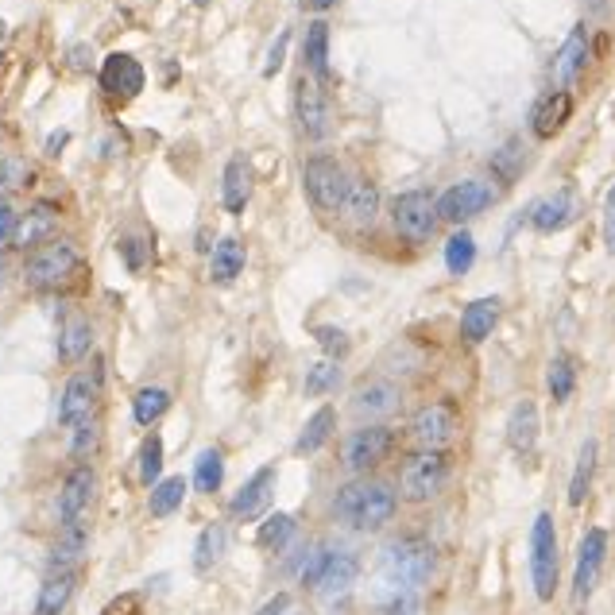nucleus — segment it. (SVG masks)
<instances>
[{
  "mask_svg": "<svg viewBox=\"0 0 615 615\" xmlns=\"http://www.w3.org/2000/svg\"><path fill=\"white\" fill-rule=\"evenodd\" d=\"M538 430H542V422H538V407H534L530 399L515 403L511 418H507V441H511V449L523 453V457H530V453L538 449Z\"/></svg>",
  "mask_w": 615,
  "mask_h": 615,
  "instance_id": "28",
  "label": "nucleus"
},
{
  "mask_svg": "<svg viewBox=\"0 0 615 615\" xmlns=\"http://www.w3.org/2000/svg\"><path fill=\"white\" fill-rule=\"evenodd\" d=\"M496 205V190L480 178H461L449 190L438 194V221L441 225H465L472 217H480L484 209Z\"/></svg>",
  "mask_w": 615,
  "mask_h": 615,
  "instance_id": "8",
  "label": "nucleus"
},
{
  "mask_svg": "<svg viewBox=\"0 0 615 615\" xmlns=\"http://www.w3.org/2000/svg\"><path fill=\"white\" fill-rule=\"evenodd\" d=\"M163 457H167V449H163V438L159 434H147L140 441V449H136V476H140V484H159L163 480Z\"/></svg>",
  "mask_w": 615,
  "mask_h": 615,
  "instance_id": "40",
  "label": "nucleus"
},
{
  "mask_svg": "<svg viewBox=\"0 0 615 615\" xmlns=\"http://www.w3.org/2000/svg\"><path fill=\"white\" fill-rule=\"evenodd\" d=\"M333 387H341V364L325 356L306 372V395H329Z\"/></svg>",
  "mask_w": 615,
  "mask_h": 615,
  "instance_id": "43",
  "label": "nucleus"
},
{
  "mask_svg": "<svg viewBox=\"0 0 615 615\" xmlns=\"http://www.w3.org/2000/svg\"><path fill=\"white\" fill-rule=\"evenodd\" d=\"M302 55H306V70H310V78L325 82V78H329V24H325L322 16L306 28Z\"/></svg>",
  "mask_w": 615,
  "mask_h": 615,
  "instance_id": "34",
  "label": "nucleus"
},
{
  "mask_svg": "<svg viewBox=\"0 0 615 615\" xmlns=\"http://www.w3.org/2000/svg\"><path fill=\"white\" fill-rule=\"evenodd\" d=\"M333 430H337V410L318 407L310 418H306L302 434H298V441H294V453H298V457H314L318 449H325V441L333 438Z\"/></svg>",
  "mask_w": 615,
  "mask_h": 615,
  "instance_id": "31",
  "label": "nucleus"
},
{
  "mask_svg": "<svg viewBox=\"0 0 615 615\" xmlns=\"http://www.w3.org/2000/svg\"><path fill=\"white\" fill-rule=\"evenodd\" d=\"M28 178L31 175L24 159H0V190H20Z\"/></svg>",
  "mask_w": 615,
  "mask_h": 615,
  "instance_id": "48",
  "label": "nucleus"
},
{
  "mask_svg": "<svg viewBox=\"0 0 615 615\" xmlns=\"http://www.w3.org/2000/svg\"><path fill=\"white\" fill-rule=\"evenodd\" d=\"M449 472H453L449 453H441V449H414L403 461V469H399V496L410 499V503H430L434 496L445 492Z\"/></svg>",
  "mask_w": 615,
  "mask_h": 615,
  "instance_id": "4",
  "label": "nucleus"
},
{
  "mask_svg": "<svg viewBox=\"0 0 615 615\" xmlns=\"http://www.w3.org/2000/svg\"><path fill=\"white\" fill-rule=\"evenodd\" d=\"M205 4H209V0H194V8H205Z\"/></svg>",
  "mask_w": 615,
  "mask_h": 615,
  "instance_id": "57",
  "label": "nucleus"
},
{
  "mask_svg": "<svg viewBox=\"0 0 615 615\" xmlns=\"http://www.w3.org/2000/svg\"><path fill=\"white\" fill-rule=\"evenodd\" d=\"M472 264H476V240H472V233H465V229H457V233L445 240V267H449V275H469Z\"/></svg>",
  "mask_w": 615,
  "mask_h": 615,
  "instance_id": "41",
  "label": "nucleus"
},
{
  "mask_svg": "<svg viewBox=\"0 0 615 615\" xmlns=\"http://www.w3.org/2000/svg\"><path fill=\"white\" fill-rule=\"evenodd\" d=\"M333 4H337V0H302V8H306V12H329Z\"/></svg>",
  "mask_w": 615,
  "mask_h": 615,
  "instance_id": "55",
  "label": "nucleus"
},
{
  "mask_svg": "<svg viewBox=\"0 0 615 615\" xmlns=\"http://www.w3.org/2000/svg\"><path fill=\"white\" fill-rule=\"evenodd\" d=\"M341 213H345V221H349L352 229H368L376 221V213H380V190H376V182L372 178H352Z\"/></svg>",
  "mask_w": 615,
  "mask_h": 615,
  "instance_id": "24",
  "label": "nucleus"
},
{
  "mask_svg": "<svg viewBox=\"0 0 615 615\" xmlns=\"http://www.w3.org/2000/svg\"><path fill=\"white\" fill-rule=\"evenodd\" d=\"M434 550L422 538H395L380 550V588L391 596H414L434 577Z\"/></svg>",
  "mask_w": 615,
  "mask_h": 615,
  "instance_id": "2",
  "label": "nucleus"
},
{
  "mask_svg": "<svg viewBox=\"0 0 615 615\" xmlns=\"http://www.w3.org/2000/svg\"><path fill=\"white\" fill-rule=\"evenodd\" d=\"M89 352H93V325L86 314H70L59 329V360L70 368V364H82Z\"/></svg>",
  "mask_w": 615,
  "mask_h": 615,
  "instance_id": "27",
  "label": "nucleus"
},
{
  "mask_svg": "<svg viewBox=\"0 0 615 615\" xmlns=\"http://www.w3.org/2000/svg\"><path fill=\"white\" fill-rule=\"evenodd\" d=\"M546 387H550V395H554V403H565L573 391H577V364H573V356H554L550 360V368H546Z\"/></svg>",
  "mask_w": 615,
  "mask_h": 615,
  "instance_id": "42",
  "label": "nucleus"
},
{
  "mask_svg": "<svg viewBox=\"0 0 615 615\" xmlns=\"http://www.w3.org/2000/svg\"><path fill=\"white\" fill-rule=\"evenodd\" d=\"M360 577V561L356 554H345V550H329V546H318L310 550V561L302 569V585L310 592H318L322 600H337L345 596Z\"/></svg>",
  "mask_w": 615,
  "mask_h": 615,
  "instance_id": "5",
  "label": "nucleus"
},
{
  "mask_svg": "<svg viewBox=\"0 0 615 615\" xmlns=\"http://www.w3.org/2000/svg\"><path fill=\"white\" fill-rule=\"evenodd\" d=\"M82 267V252L74 240H47L31 248L24 260V279L31 291H59L70 283V275Z\"/></svg>",
  "mask_w": 615,
  "mask_h": 615,
  "instance_id": "3",
  "label": "nucleus"
},
{
  "mask_svg": "<svg viewBox=\"0 0 615 615\" xmlns=\"http://www.w3.org/2000/svg\"><path fill=\"white\" fill-rule=\"evenodd\" d=\"M573 113H577V101H573L569 89L542 93L527 113V124H530V132H534V140H554V136H561L565 124L573 120Z\"/></svg>",
  "mask_w": 615,
  "mask_h": 615,
  "instance_id": "16",
  "label": "nucleus"
},
{
  "mask_svg": "<svg viewBox=\"0 0 615 615\" xmlns=\"http://www.w3.org/2000/svg\"><path fill=\"white\" fill-rule=\"evenodd\" d=\"M527 221L534 233H557L573 221V190H554L542 202H534L527 209Z\"/></svg>",
  "mask_w": 615,
  "mask_h": 615,
  "instance_id": "23",
  "label": "nucleus"
},
{
  "mask_svg": "<svg viewBox=\"0 0 615 615\" xmlns=\"http://www.w3.org/2000/svg\"><path fill=\"white\" fill-rule=\"evenodd\" d=\"M294 534H298V519L275 511V515H267L264 523L256 527V546L267 550V554H283V550L294 546Z\"/></svg>",
  "mask_w": 615,
  "mask_h": 615,
  "instance_id": "32",
  "label": "nucleus"
},
{
  "mask_svg": "<svg viewBox=\"0 0 615 615\" xmlns=\"http://www.w3.org/2000/svg\"><path fill=\"white\" fill-rule=\"evenodd\" d=\"M221 484H225V453L221 449H202L194 457V488L202 496H213V492H221Z\"/></svg>",
  "mask_w": 615,
  "mask_h": 615,
  "instance_id": "39",
  "label": "nucleus"
},
{
  "mask_svg": "<svg viewBox=\"0 0 615 615\" xmlns=\"http://www.w3.org/2000/svg\"><path fill=\"white\" fill-rule=\"evenodd\" d=\"M248 202H252V167H248V155H233L221 175V205L229 213H244Z\"/></svg>",
  "mask_w": 615,
  "mask_h": 615,
  "instance_id": "25",
  "label": "nucleus"
},
{
  "mask_svg": "<svg viewBox=\"0 0 615 615\" xmlns=\"http://www.w3.org/2000/svg\"><path fill=\"white\" fill-rule=\"evenodd\" d=\"M120 260H124V267L132 271V275H140L147 267V244L140 233H128L120 236Z\"/></svg>",
  "mask_w": 615,
  "mask_h": 615,
  "instance_id": "46",
  "label": "nucleus"
},
{
  "mask_svg": "<svg viewBox=\"0 0 615 615\" xmlns=\"http://www.w3.org/2000/svg\"><path fill=\"white\" fill-rule=\"evenodd\" d=\"M349 171L341 167V159L333 155H310L306 167H302V186H306V198L318 213H341L345 194H349Z\"/></svg>",
  "mask_w": 615,
  "mask_h": 615,
  "instance_id": "7",
  "label": "nucleus"
},
{
  "mask_svg": "<svg viewBox=\"0 0 615 615\" xmlns=\"http://www.w3.org/2000/svg\"><path fill=\"white\" fill-rule=\"evenodd\" d=\"M225 550H229V530L221 527V523H209V527H202V534H198L190 561H194L198 573H209V569L225 557Z\"/></svg>",
  "mask_w": 615,
  "mask_h": 615,
  "instance_id": "35",
  "label": "nucleus"
},
{
  "mask_svg": "<svg viewBox=\"0 0 615 615\" xmlns=\"http://www.w3.org/2000/svg\"><path fill=\"white\" fill-rule=\"evenodd\" d=\"M16 225H20V217H16L12 202H0V244H8V236L16 233Z\"/></svg>",
  "mask_w": 615,
  "mask_h": 615,
  "instance_id": "51",
  "label": "nucleus"
},
{
  "mask_svg": "<svg viewBox=\"0 0 615 615\" xmlns=\"http://www.w3.org/2000/svg\"><path fill=\"white\" fill-rule=\"evenodd\" d=\"M604 561H608V530L592 527L577 546V573H573V608H585L588 596L600 585V573H604Z\"/></svg>",
  "mask_w": 615,
  "mask_h": 615,
  "instance_id": "13",
  "label": "nucleus"
},
{
  "mask_svg": "<svg viewBox=\"0 0 615 615\" xmlns=\"http://www.w3.org/2000/svg\"><path fill=\"white\" fill-rule=\"evenodd\" d=\"M399 407H403V391H399V383L391 380H368L364 387H356L349 399L352 414L372 422V426L391 418V414H399Z\"/></svg>",
  "mask_w": 615,
  "mask_h": 615,
  "instance_id": "18",
  "label": "nucleus"
},
{
  "mask_svg": "<svg viewBox=\"0 0 615 615\" xmlns=\"http://www.w3.org/2000/svg\"><path fill=\"white\" fill-rule=\"evenodd\" d=\"M167 410H171V387H163V383H147L132 395V422L140 430H151L155 422H163Z\"/></svg>",
  "mask_w": 615,
  "mask_h": 615,
  "instance_id": "30",
  "label": "nucleus"
},
{
  "mask_svg": "<svg viewBox=\"0 0 615 615\" xmlns=\"http://www.w3.org/2000/svg\"><path fill=\"white\" fill-rule=\"evenodd\" d=\"M499 314H503V302H499L496 294L469 302L465 314H461V341H465V345H484V341L496 333Z\"/></svg>",
  "mask_w": 615,
  "mask_h": 615,
  "instance_id": "21",
  "label": "nucleus"
},
{
  "mask_svg": "<svg viewBox=\"0 0 615 615\" xmlns=\"http://www.w3.org/2000/svg\"><path fill=\"white\" fill-rule=\"evenodd\" d=\"M97 82H101V93L113 101V105H128L132 97L144 93V66L132 59V55H109L97 70Z\"/></svg>",
  "mask_w": 615,
  "mask_h": 615,
  "instance_id": "14",
  "label": "nucleus"
},
{
  "mask_svg": "<svg viewBox=\"0 0 615 615\" xmlns=\"http://www.w3.org/2000/svg\"><path fill=\"white\" fill-rule=\"evenodd\" d=\"M488 171H492V178H496L499 186H515L519 175L527 171V147H523V140L511 136V140L488 159Z\"/></svg>",
  "mask_w": 615,
  "mask_h": 615,
  "instance_id": "33",
  "label": "nucleus"
},
{
  "mask_svg": "<svg viewBox=\"0 0 615 615\" xmlns=\"http://www.w3.org/2000/svg\"><path fill=\"white\" fill-rule=\"evenodd\" d=\"M588 12H608V0H585Z\"/></svg>",
  "mask_w": 615,
  "mask_h": 615,
  "instance_id": "56",
  "label": "nucleus"
},
{
  "mask_svg": "<svg viewBox=\"0 0 615 615\" xmlns=\"http://www.w3.org/2000/svg\"><path fill=\"white\" fill-rule=\"evenodd\" d=\"M66 140H70V132H66V128H55V136H51V144H47V151H51V155H59Z\"/></svg>",
  "mask_w": 615,
  "mask_h": 615,
  "instance_id": "54",
  "label": "nucleus"
},
{
  "mask_svg": "<svg viewBox=\"0 0 615 615\" xmlns=\"http://www.w3.org/2000/svg\"><path fill=\"white\" fill-rule=\"evenodd\" d=\"M287 51H291V28H283L275 35V43H271V51H267V62H264V78H275L279 70H283V59H287Z\"/></svg>",
  "mask_w": 615,
  "mask_h": 615,
  "instance_id": "47",
  "label": "nucleus"
},
{
  "mask_svg": "<svg viewBox=\"0 0 615 615\" xmlns=\"http://www.w3.org/2000/svg\"><path fill=\"white\" fill-rule=\"evenodd\" d=\"M294 120L302 128L306 140H325L333 128V113H329V93L322 89L318 78L302 74L294 82Z\"/></svg>",
  "mask_w": 615,
  "mask_h": 615,
  "instance_id": "11",
  "label": "nucleus"
},
{
  "mask_svg": "<svg viewBox=\"0 0 615 615\" xmlns=\"http://www.w3.org/2000/svg\"><path fill=\"white\" fill-rule=\"evenodd\" d=\"M314 341L322 345V352L329 360H345L352 349L349 333L345 329H337V325H314Z\"/></svg>",
  "mask_w": 615,
  "mask_h": 615,
  "instance_id": "45",
  "label": "nucleus"
},
{
  "mask_svg": "<svg viewBox=\"0 0 615 615\" xmlns=\"http://www.w3.org/2000/svg\"><path fill=\"white\" fill-rule=\"evenodd\" d=\"M248 264V248H244V240H236V236H221L217 244H213V252H209V279H213V287H229L240 279V271Z\"/></svg>",
  "mask_w": 615,
  "mask_h": 615,
  "instance_id": "22",
  "label": "nucleus"
},
{
  "mask_svg": "<svg viewBox=\"0 0 615 615\" xmlns=\"http://www.w3.org/2000/svg\"><path fill=\"white\" fill-rule=\"evenodd\" d=\"M399 496L387 480H349L333 496V519L356 534H376L395 519Z\"/></svg>",
  "mask_w": 615,
  "mask_h": 615,
  "instance_id": "1",
  "label": "nucleus"
},
{
  "mask_svg": "<svg viewBox=\"0 0 615 615\" xmlns=\"http://www.w3.org/2000/svg\"><path fill=\"white\" fill-rule=\"evenodd\" d=\"M140 592H120L109 600V608H101V615H140Z\"/></svg>",
  "mask_w": 615,
  "mask_h": 615,
  "instance_id": "49",
  "label": "nucleus"
},
{
  "mask_svg": "<svg viewBox=\"0 0 615 615\" xmlns=\"http://www.w3.org/2000/svg\"><path fill=\"white\" fill-rule=\"evenodd\" d=\"M391 449H395L391 426H383V422H376V426H356L349 438L341 441V465L349 472H372Z\"/></svg>",
  "mask_w": 615,
  "mask_h": 615,
  "instance_id": "10",
  "label": "nucleus"
},
{
  "mask_svg": "<svg viewBox=\"0 0 615 615\" xmlns=\"http://www.w3.org/2000/svg\"><path fill=\"white\" fill-rule=\"evenodd\" d=\"M407 434L414 441V449H445L457 438V410L449 403H430L410 418Z\"/></svg>",
  "mask_w": 615,
  "mask_h": 615,
  "instance_id": "15",
  "label": "nucleus"
},
{
  "mask_svg": "<svg viewBox=\"0 0 615 615\" xmlns=\"http://www.w3.org/2000/svg\"><path fill=\"white\" fill-rule=\"evenodd\" d=\"M287 608H291V596H287V592H279V596H271V600H267L256 615H287Z\"/></svg>",
  "mask_w": 615,
  "mask_h": 615,
  "instance_id": "53",
  "label": "nucleus"
},
{
  "mask_svg": "<svg viewBox=\"0 0 615 615\" xmlns=\"http://www.w3.org/2000/svg\"><path fill=\"white\" fill-rule=\"evenodd\" d=\"M93 484H97V472H93V465H89V461H78L74 469L62 476L59 499H55V515H59L62 527H70V523H82L89 499H93Z\"/></svg>",
  "mask_w": 615,
  "mask_h": 615,
  "instance_id": "17",
  "label": "nucleus"
},
{
  "mask_svg": "<svg viewBox=\"0 0 615 615\" xmlns=\"http://www.w3.org/2000/svg\"><path fill=\"white\" fill-rule=\"evenodd\" d=\"M182 503H186V480L182 476H163L159 484H151L147 515L151 519H167V515H175Z\"/></svg>",
  "mask_w": 615,
  "mask_h": 615,
  "instance_id": "36",
  "label": "nucleus"
},
{
  "mask_svg": "<svg viewBox=\"0 0 615 615\" xmlns=\"http://www.w3.org/2000/svg\"><path fill=\"white\" fill-rule=\"evenodd\" d=\"M55 225H59V217H55V209L51 205H39V209H31L28 217L16 225V244L20 248H35V244H47V236L55 233Z\"/></svg>",
  "mask_w": 615,
  "mask_h": 615,
  "instance_id": "38",
  "label": "nucleus"
},
{
  "mask_svg": "<svg viewBox=\"0 0 615 615\" xmlns=\"http://www.w3.org/2000/svg\"><path fill=\"white\" fill-rule=\"evenodd\" d=\"M86 546H89V530L82 523L62 527V534L55 538V546H51V554H47V569H82Z\"/></svg>",
  "mask_w": 615,
  "mask_h": 615,
  "instance_id": "29",
  "label": "nucleus"
},
{
  "mask_svg": "<svg viewBox=\"0 0 615 615\" xmlns=\"http://www.w3.org/2000/svg\"><path fill=\"white\" fill-rule=\"evenodd\" d=\"M271 496H275V469L264 465L260 472H252L244 480V488L229 499V515H233L236 523H252L256 515H264L267 507H271Z\"/></svg>",
  "mask_w": 615,
  "mask_h": 615,
  "instance_id": "19",
  "label": "nucleus"
},
{
  "mask_svg": "<svg viewBox=\"0 0 615 615\" xmlns=\"http://www.w3.org/2000/svg\"><path fill=\"white\" fill-rule=\"evenodd\" d=\"M604 248H608V256H615V186L604 198Z\"/></svg>",
  "mask_w": 615,
  "mask_h": 615,
  "instance_id": "50",
  "label": "nucleus"
},
{
  "mask_svg": "<svg viewBox=\"0 0 615 615\" xmlns=\"http://www.w3.org/2000/svg\"><path fill=\"white\" fill-rule=\"evenodd\" d=\"M596 453H600V445L596 438H588L581 445V453H577V465H573V480H569V503L573 507H581L592 492V480H596Z\"/></svg>",
  "mask_w": 615,
  "mask_h": 615,
  "instance_id": "37",
  "label": "nucleus"
},
{
  "mask_svg": "<svg viewBox=\"0 0 615 615\" xmlns=\"http://www.w3.org/2000/svg\"><path fill=\"white\" fill-rule=\"evenodd\" d=\"M78 585H82V569H47V577L39 581V592H35L31 615H62L70 608Z\"/></svg>",
  "mask_w": 615,
  "mask_h": 615,
  "instance_id": "20",
  "label": "nucleus"
},
{
  "mask_svg": "<svg viewBox=\"0 0 615 615\" xmlns=\"http://www.w3.org/2000/svg\"><path fill=\"white\" fill-rule=\"evenodd\" d=\"M97 449H101V418H93V422H86V426L70 430V457L89 461Z\"/></svg>",
  "mask_w": 615,
  "mask_h": 615,
  "instance_id": "44",
  "label": "nucleus"
},
{
  "mask_svg": "<svg viewBox=\"0 0 615 615\" xmlns=\"http://www.w3.org/2000/svg\"><path fill=\"white\" fill-rule=\"evenodd\" d=\"M383 615H418V604H414V596H391Z\"/></svg>",
  "mask_w": 615,
  "mask_h": 615,
  "instance_id": "52",
  "label": "nucleus"
},
{
  "mask_svg": "<svg viewBox=\"0 0 615 615\" xmlns=\"http://www.w3.org/2000/svg\"><path fill=\"white\" fill-rule=\"evenodd\" d=\"M391 221H395V233L407 236V240H430L441 225L438 198L430 190H403L391 202Z\"/></svg>",
  "mask_w": 615,
  "mask_h": 615,
  "instance_id": "9",
  "label": "nucleus"
},
{
  "mask_svg": "<svg viewBox=\"0 0 615 615\" xmlns=\"http://www.w3.org/2000/svg\"><path fill=\"white\" fill-rule=\"evenodd\" d=\"M585 59H588V31H585V24H577V28L569 31V39L561 43V51H557V59H554L557 89H569L573 82H577V74H581Z\"/></svg>",
  "mask_w": 615,
  "mask_h": 615,
  "instance_id": "26",
  "label": "nucleus"
},
{
  "mask_svg": "<svg viewBox=\"0 0 615 615\" xmlns=\"http://www.w3.org/2000/svg\"><path fill=\"white\" fill-rule=\"evenodd\" d=\"M93 418H101V383L93 376H70L62 383V395H59V426L70 434L78 426H86Z\"/></svg>",
  "mask_w": 615,
  "mask_h": 615,
  "instance_id": "12",
  "label": "nucleus"
},
{
  "mask_svg": "<svg viewBox=\"0 0 615 615\" xmlns=\"http://www.w3.org/2000/svg\"><path fill=\"white\" fill-rule=\"evenodd\" d=\"M530 581L542 604L554 600L557 581H561V554H557V530L550 511H542L530 527Z\"/></svg>",
  "mask_w": 615,
  "mask_h": 615,
  "instance_id": "6",
  "label": "nucleus"
}]
</instances>
